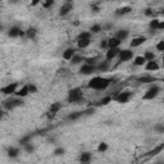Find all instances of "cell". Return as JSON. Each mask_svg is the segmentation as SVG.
<instances>
[{"mask_svg":"<svg viewBox=\"0 0 164 164\" xmlns=\"http://www.w3.org/2000/svg\"><path fill=\"white\" fill-rule=\"evenodd\" d=\"M113 78H106V77H101V76H95L92 77L89 84H87V87L89 89H92V90H98V91H101V90H106L112 84H114Z\"/></svg>","mask_w":164,"mask_h":164,"instance_id":"1","label":"cell"},{"mask_svg":"<svg viewBox=\"0 0 164 164\" xmlns=\"http://www.w3.org/2000/svg\"><path fill=\"white\" fill-rule=\"evenodd\" d=\"M68 103H81L84 100V92H82V89L79 87H74L72 90L68 91V98H67Z\"/></svg>","mask_w":164,"mask_h":164,"instance_id":"2","label":"cell"},{"mask_svg":"<svg viewBox=\"0 0 164 164\" xmlns=\"http://www.w3.org/2000/svg\"><path fill=\"white\" fill-rule=\"evenodd\" d=\"M160 91H161V89H160L159 85L150 86V87L146 90V92L142 95V100H154V99L158 96V95L160 94Z\"/></svg>","mask_w":164,"mask_h":164,"instance_id":"3","label":"cell"},{"mask_svg":"<svg viewBox=\"0 0 164 164\" xmlns=\"http://www.w3.org/2000/svg\"><path fill=\"white\" fill-rule=\"evenodd\" d=\"M132 95L133 94L131 91H122V92L115 94L114 96H112V98H113V101H115L118 104H126V103H128L131 100Z\"/></svg>","mask_w":164,"mask_h":164,"instance_id":"4","label":"cell"},{"mask_svg":"<svg viewBox=\"0 0 164 164\" xmlns=\"http://www.w3.org/2000/svg\"><path fill=\"white\" fill-rule=\"evenodd\" d=\"M24 103H23V100H22V98H16V99H9V100H5L4 103H3V106H4V109L5 110H13V109H16V108H18V106H22Z\"/></svg>","mask_w":164,"mask_h":164,"instance_id":"5","label":"cell"},{"mask_svg":"<svg viewBox=\"0 0 164 164\" xmlns=\"http://www.w3.org/2000/svg\"><path fill=\"white\" fill-rule=\"evenodd\" d=\"M118 57H119V63H123V62H128L133 58V51L131 49H123V50H119L118 53Z\"/></svg>","mask_w":164,"mask_h":164,"instance_id":"6","label":"cell"},{"mask_svg":"<svg viewBox=\"0 0 164 164\" xmlns=\"http://www.w3.org/2000/svg\"><path fill=\"white\" fill-rule=\"evenodd\" d=\"M18 87H19V84H17V82H12V84L0 89V92L4 94V95H14V92Z\"/></svg>","mask_w":164,"mask_h":164,"instance_id":"7","label":"cell"},{"mask_svg":"<svg viewBox=\"0 0 164 164\" xmlns=\"http://www.w3.org/2000/svg\"><path fill=\"white\" fill-rule=\"evenodd\" d=\"M109 68H110V63L109 60H103V62H98L95 64V72H106L109 71Z\"/></svg>","mask_w":164,"mask_h":164,"instance_id":"8","label":"cell"},{"mask_svg":"<svg viewBox=\"0 0 164 164\" xmlns=\"http://www.w3.org/2000/svg\"><path fill=\"white\" fill-rule=\"evenodd\" d=\"M72 9H73V3H72V2H67V3H64V4L62 5L60 10H59V16H60V17H65V16H68V14L71 13Z\"/></svg>","mask_w":164,"mask_h":164,"instance_id":"9","label":"cell"},{"mask_svg":"<svg viewBox=\"0 0 164 164\" xmlns=\"http://www.w3.org/2000/svg\"><path fill=\"white\" fill-rule=\"evenodd\" d=\"M94 72H95V65H90V64H86V63L82 64V67L79 68V71H78L79 74H84V76L92 74Z\"/></svg>","mask_w":164,"mask_h":164,"instance_id":"10","label":"cell"},{"mask_svg":"<svg viewBox=\"0 0 164 164\" xmlns=\"http://www.w3.org/2000/svg\"><path fill=\"white\" fill-rule=\"evenodd\" d=\"M144 65H145V69L149 71V72H156V71L160 69V65H159V63H158L155 59H154V60L146 62Z\"/></svg>","mask_w":164,"mask_h":164,"instance_id":"11","label":"cell"},{"mask_svg":"<svg viewBox=\"0 0 164 164\" xmlns=\"http://www.w3.org/2000/svg\"><path fill=\"white\" fill-rule=\"evenodd\" d=\"M119 48H112V49H106V51H105V59L106 60H113L114 58H117L118 57V53H119Z\"/></svg>","mask_w":164,"mask_h":164,"instance_id":"12","label":"cell"},{"mask_svg":"<svg viewBox=\"0 0 164 164\" xmlns=\"http://www.w3.org/2000/svg\"><path fill=\"white\" fill-rule=\"evenodd\" d=\"M24 35V32L19 28V27H17V26H13V27H10V28L8 30V36L9 37H19V36H23Z\"/></svg>","mask_w":164,"mask_h":164,"instance_id":"13","label":"cell"},{"mask_svg":"<svg viewBox=\"0 0 164 164\" xmlns=\"http://www.w3.org/2000/svg\"><path fill=\"white\" fill-rule=\"evenodd\" d=\"M146 41V37H144V36H140V37H133L132 38V41L130 43V46L132 48V49H135V48H139V46H141Z\"/></svg>","mask_w":164,"mask_h":164,"instance_id":"14","label":"cell"},{"mask_svg":"<svg viewBox=\"0 0 164 164\" xmlns=\"http://www.w3.org/2000/svg\"><path fill=\"white\" fill-rule=\"evenodd\" d=\"M28 94H30V92H28V87H27V85H23V86L18 87V89L16 90V92H14L16 96L22 98V99H23V98H26Z\"/></svg>","mask_w":164,"mask_h":164,"instance_id":"15","label":"cell"},{"mask_svg":"<svg viewBox=\"0 0 164 164\" xmlns=\"http://www.w3.org/2000/svg\"><path fill=\"white\" fill-rule=\"evenodd\" d=\"M76 54V50H74V48H67L64 51H63V54H62V58L64 59V60H71V58Z\"/></svg>","mask_w":164,"mask_h":164,"instance_id":"16","label":"cell"},{"mask_svg":"<svg viewBox=\"0 0 164 164\" xmlns=\"http://www.w3.org/2000/svg\"><path fill=\"white\" fill-rule=\"evenodd\" d=\"M122 44V41L119 38H117L115 36L108 38V49H112V48H119Z\"/></svg>","mask_w":164,"mask_h":164,"instance_id":"17","label":"cell"},{"mask_svg":"<svg viewBox=\"0 0 164 164\" xmlns=\"http://www.w3.org/2000/svg\"><path fill=\"white\" fill-rule=\"evenodd\" d=\"M91 159H92V154H91L90 151L81 153V155H79V158H78V160H79L81 163H90Z\"/></svg>","mask_w":164,"mask_h":164,"instance_id":"18","label":"cell"},{"mask_svg":"<svg viewBox=\"0 0 164 164\" xmlns=\"http://www.w3.org/2000/svg\"><path fill=\"white\" fill-rule=\"evenodd\" d=\"M91 44V38H81V40H77V48L78 49H86L89 48Z\"/></svg>","mask_w":164,"mask_h":164,"instance_id":"19","label":"cell"},{"mask_svg":"<svg viewBox=\"0 0 164 164\" xmlns=\"http://www.w3.org/2000/svg\"><path fill=\"white\" fill-rule=\"evenodd\" d=\"M85 60V57L84 55H79V54H74V55L71 58V64L72 65H77V64H79V63H82Z\"/></svg>","mask_w":164,"mask_h":164,"instance_id":"20","label":"cell"},{"mask_svg":"<svg viewBox=\"0 0 164 164\" xmlns=\"http://www.w3.org/2000/svg\"><path fill=\"white\" fill-rule=\"evenodd\" d=\"M19 149L18 147H9L8 150H7V155L9 156V158H17L18 155H19Z\"/></svg>","mask_w":164,"mask_h":164,"instance_id":"21","label":"cell"},{"mask_svg":"<svg viewBox=\"0 0 164 164\" xmlns=\"http://www.w3.org/2000/svg\"><path fill=\"white\" fill-rule=\"evenodd\" d=\"M132 12V8L131 7H122V8H118L117 10H115V14L117 16H125V14H128V13H131Z\"/></svg>","mask_w":164,"mask_h":164,"instance_id":"22","label":"cell"},{"mask_svg":"<svg viewBox=\"0 0 164 164\" xmlns=\"http://www.w3.org/2000/svg\"><path fill=\"white\" fill-rule=\"evenodd\" d=\"M113 101V98H112V95H108V96H104L103 99H100L96 104V106H105L108 105L109 103H112Z\"/></svg>","mask_w":164,"mask_h":164,"instance_id":"23","label":"cell"},{"mask_svg":"<svg viewBox=\"0 0 164 164\" xmlns=\"http://www.w3.org/2000/svg\"><path fill=\"white\" fill-rule=\"evenodd\" d=\"M128 36H130V31L128 30H119V31H117V35H115V37L119 38L120 41H125Z\"/></svg>","mask_w":164,"mask_h":164,"instance_id":"24","label":"cell"},{"mask_svg":"<svg viewBox=\"0 0 164 164\" xmlns=\"http://www.w3.org/2000/svg\"><path fill=\"white\" fill-rule=\"evenodd\" d=\"M24 35L28 37V38L33 40V38L36 37V35H37V28H35V27H28V28H27V31L24 32Z\"/></svg>","mask_w":164,"mask_h":164,"instance_id":"25","label":"cell"},{"mask_svg":"<svg viewBox=\"0 0 164 164\" xmlns=\"http://www.w3.org/2000/svg\"><path fill=\"white\" fill-rule=\"evenodd\" d=\"M60 109H62V104L55 101V103H51V105L49 106V112H53V113H59L60 112Z\"/></svg>","mask_w":164,"mask_h":164,"instance_id":"26","label":"cell"},{"mask_svg":"<svg viewBox=\"0 0 164 164\" xmlns=\"http://www.w3.org/2000/svg\"><path fill=\"white\" fill-rule=\"evenodd\" d=\"M145 63H146V60H145V58L142 55H137L133 59V65H136V67H142Z\"/></svg>","mask_w":164,"mask_h":164,"instance_id":"27","label":"cell"},{"mask_svg":"<svg viewBox=\"0 0 164 164\" xmlns=\"http://www.w3.org/2000/svg\"><path fill=\"white\" fill-rule=\"evenodd\" d=\"M154 81H155V78L151 77V76H142V77H140V78L137 79V82H140L141 85H144V84H150V82H154Z\"/></svg>","mask_w":164,"mask_h":164,"instance_id":"28","label":"cell"},{"mask_svg":"<svg viewBox=\"0 0 164 164\" xmlns=\"http://www.w3.org/2000/svg\"><path fill=\"white\" fill-rule=\"evenodd\" d=\"M159 18H153L151 21H150V23H149V27H150V30H151L153 32H155V31H158V24H159Z\"/></svg>","mask_w":164,"mask_h":164,"instance_id":"29","label":"cell"},{"mask_svg":"<svg viewBox=\"0 0 164 164\" xmlns=\"http://www.w3.org/2000/svg\"><path fill=\"white\" fill-rule=\"evenodd\" d=\"M144 58H145V60L146 62H149V60H154L156 57H155V53L154 51H150V50H146L145 53H144V55H142Z\"/></svg>","mask_w":164,"mask_h":164,"instance_id":"30","label":"cell"},{"mask_svg":"<svg viewBox=\"0 0 164 164\" xmlns=\"http://www.w3.org/2000/svg\"><path fill=\"white\" fill-rule=\"evenodd\" d=\"M82 115H84V112H74V113H72L67 117V120H76Z\"/></svg>","mask_w":164,"mask_h":164,"instance_id":"31","label":"cell"},{"mask_svg":"<svg viewBox=\"0 0 164 164\" xmlns=\"http://www.w3.org/2000/svg\"><path fill=\"white\" fill-rule=\"evenodd\" d=\"M99 60V57H89V58H85V63L86 64H90V65H95Z\"/></svg>","mask_w":164,"mask_h":164,"instance_id":"32","label":"cell"},{"mask_svg":"<svg viewBox=\"0 0 164 164\" xmlns=\"http://www.w3.org/2000/svg\"><path fill=\"white\" fill-rule=\"evenodd\" d=\"M89 31H90L91 33H99V32L103 31V27H101L100 24H92V26L90 27Z\"/></svg>","mask_w":164,"mask_h":164,"instance_id":"33","label":"cell"},{"mask_svg":"<svg viewBox=\"0 0 164 164\" xmlns=\"http://www.w3.org/2000/svg\"><path fill=\"white\" fill-rule=\"evenodd\" d=\"M23 149H24V151H26V153H28V154H31V153L35 151V146H33L31 142L24 144V145H23Z\"/></svg>","mask_w":164,"mask_h":164,"instance_id":"34","label":"cell"},{"mask_svg":"<svg viewBox=\"0 0 164 164\" xmlns=\"http://www.w3.org/2000/svg\"><path fill=\"white\" fill-rule=\"evenodd\" d=\"M54 3H55V0H43V8L44 9H49V8H51L53 5H54Z\"/></svg>","mask_w":164,"mask_h":164,"instance_id":"35","label":"cell"},{"mask_svg":"<svg viewBox=\"0 0 164 164\" xmlns=\"http://www.w3.org/2000/svg\"><path fill=\"white\" fill-rule=\"evenodd\" d=\"M92 33L90 31H84V32H81L78 36H77V40H81V38H91Z\"/></svg>","mask_w":164,"mask_h":164,"instance_id":"36","label":"cell"},{"mask_svg":"<svg viewBox=\"0 0 164 164\" xmlns=\"http://www.w3.org/2000/svg\"><path fill=\"white\" fill-rule=\"evenodd\" d=\"M108 147H109V146H108L106 142H100L99 146H98V151H99V153H105L106 150H108Z\"/></svg>","mask_w":164,"mask_h":164,"instance_id":"37","label":"cell"},{"mask_svg":"<svg viewBox=\"0 0 164 164\" xmlns=\"http://www.w3.org/2000/svg\"><path fill=\"white\" fill-rule=\"evenodd\" d=\"M65 154V149L64 147H57L55 150H54V155L55 156H62Z\"/></svg>","mask_w":164,"mask_h":164,"instance_id":"38","label":"cell"},{"mask_svg":"<svg viewBox=\"0 0 164 164\" xmlns=\"http://www.w3.org/2000/svg\"><path fill=\"white\" fill-rule=\"evenodd\" d=\"M27 87H28V92L30 94H36L37 92V87L33 84H28V85H27Z\"/></svg>","mask_w":164,"mask_h":164,"instance_id":"39","label":"cell"},{"mask_svg":"<svg viewBox=\"0 0 164 164\" xmlns=\"http://www.w3.org/2000/svg\"><path fill=\"white\" fill-rule=\"evenodd\" d=\"M145 16L146 17H154V10L151 9V8H147V9H145Z\"/></svg>","mask_w":164,"mask_h":164,"instance_id":"40","label":"cell"},{"mask_svg":"<svg viewBox=\"0 0 164 164\" xmlns=\"http://www.w3.org/2000/svg\"><path fill=\"white\" fill-rule=\"evenodd\" d=\"M155 48H156L158 51H164V41H159Z\"/></svg>","mask_w":164,"mask_h":164,"instance_id":"41","label":"cell"},{"mask_svg":"<svg viewBox=\"0 0 164 164\" xmlns=\"http://www.w3.org/2000/svg\"><path fill=\"white\" fill-rule=\"evenodd\" d=\"M94 113H95V108H89V109H86V110L84 112V115H91Z\"/></svg>","mask_w":164,"mask_h":164,"instance_id":"42","label":"cell"},{"mask_svg":"<svg viewBox=\"0 0 164 164\" xmlns=\"http://www.w3.org/2000/svg\"><path fill=\"white\" fill-rule=\"evenodd\" d=\"M100 48L101 49H108V40H101L100 41Z\"/></svg>","mask_w":164,"mask_h":164,"instance_id":"43","label":"cell"},{"mask_svg":"<svg viewBox=\"0 0 164 164\" xmlns=\"http://www.w3.org/2000/svg\"><path fill=\"white\" fill-rule=\"evenodd\" d=\"M40 3H43V0H31V7H37Z\"/></svg>","mask_w":164,"mask_h":164,"instance_id":"44","label":"cell"},{"mask_svg":"<svg viewBox=\"0 0 164 164\" xmlns=\"http://www.w3.org/2000/svg\"><path fill=\"white\" fill-rule=\"evenodd\" d=\"M164 30V21H159V24H158V31H161Z\"/></svg>","mask_w":164,"mask_h":164,"instance_id":"45","label":"cell"},{"mask_svg":"<svg viewBox=\"0 0 164 164\" xmlns=\"http://www.w3.org/2000/svg\"><path fill=\"white\" fill-rule=\"evenodd\" d=\"M103 27V30H109V28H112V24H105V26H101Z\"/></svg>","mask_w":164,"mask_h":164,"instance_id":"46","label":"cell"},{"mask_svg":"<svg viewBox=\"0 0 164 164\" xmlns=\"http://www.w3.org/2000/svg\"><path fill=\"white\" fill-rule=\"evenodd\" d=\"M9 3H12V4H17L18 3V0H8Z\"/></svg>","mask_w":164,"mask_h":164,"instance_id":"47","label":"cell"},{"mask_svg":"<svg viewBox=\"0 0 164 164\" xmlns=\"http://www.w3.org/2000/svg\"><path fill=\"white\" fill-rule=\"evenodd\" d=\"M4 117V110L3 109H0V118H3Z\"/></svg>","mask_w":164,"mask_h":164,"instance_id":"48","label":"cell"},{"mask_svg":"<svg viewBox=\"0 0 164 164\" xmlns=\"http://www.w3.org/2000/svg\"><path fill=\"white\" fill-rule=\"evenodd\" d=\"M0 30H3V26L2 24H0Z\"/></svg>","mask_w":164,"mask_h":164,"instance_id":"49","label":"cell"}]
</instances>
